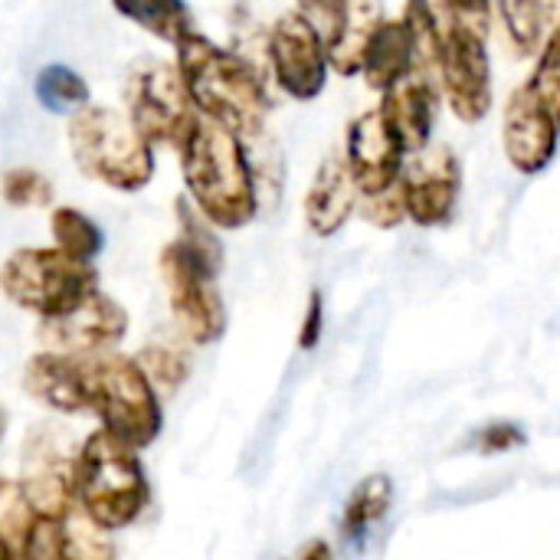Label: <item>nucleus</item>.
<instances>
[{
    "instance_id": "nucleus-13",
    "label": "nucleus",
    "mask_w": 560,
    "mask_h": 560,
    "mask_svg": "<svg viewBox=\"0 0 560 560\" xmlns=\"http://www.w3.org/2000/svg\"><path fill=\"white\" fill-rule=\"evenodd\" d=\"M404 154H407V148L381 108H371L351 121L345 161H348L361 194H381V190L397 187L404 177V167H407Z\"/></svg>"
},
{
    "instance_id": "nucleus-5",
    "label": "nucleus",
    "mask_w": 560,
    "mask_h": 560,
    "mask_svg": "<svg viewBox=\"0 0 560 560\" xmlns=\"http://www.w3.org/2000/svg\"><path fill=\"white\" fill-rule=\"evenodd\" d=\"M7 295L36 315L59 318L98 292L92 262L72 259L62 249H16L3 266Z\"/></svg>"
},
{
    "instance_id": "nucleus-20",
    "label": "nucleus",
    "mask_w": 560,
    "mask_h": 560,
    "mask_svg": "<svg viewBox=\"0 0 560 560\" xmlns=\"http://www.w3.org/2000/svg\"><path fill=\"white\" fill-rule=\"evenodd\" d=\"M112 7L154 39L171 46L194 33V20L184 0H112Z\"/></svg>"
},
{
    "instance_id": "nucleus-30",
    "label": "nucleus",
    "mask_w": 560,
    "mask_h": 560,
    "mask_svg": "<svg viewBox=\"0 0 560 560\" xmlns=\"http://www.w3.org/2000/svg\"><path fill=\"white\" fill-rule=\"evenodd\" d=\"M299 13H305L318 26L325 43L331 46L341 36L345 23H348L351 0H299Z\"/></svg>"
},
{
    "instance_id": "nucleus-10",
    "label": "nucleus",
    "mask_w": 560,
    "mask_h": 560,
    "mask_svg": "<svg viewBox=\"0 0 560 560\" xmlns=\"http://www.w3.org/2000/svg\"><path fill=\"white\" fill-rule=\"evenodd\" d=\"M440 85L450 112L459 121L476 125L492 112V66H489L486 39L479 33L446 23Z\"/></svg>"
},
{
    "instance_id": "nucleus-3",
    "label": "nucleus",
    "mask_w": 560,
    "mask_h": 560,
    "mask_svg": "<svg viewBox=\"0 0 560 560\" xmlns=\"http://www.w3.org/2000/svg\"><path fill=\"white\" fill-rule=\"evenodd\" d=\"M69 148L75 167L112 190L131 194L154 177V144L115 108L89 102L69 115Z\"/></svg>"
},
{
    "instance_id": "nucleus-7",
    "label": "nucleus",
    "mask_w": 560,
    "mask_h": 560,
    "mask_svg": "<svg viewBox=\"0 0 560 560\" xmlns=\"http://www.w3.org/2000/svg\"><path fill=\"white\" fill-rule=\"evenodd\" d=\"M125 102H128V118L151 144L180 148L200 118V108L194 105L177 62L135 66L128 72Z\"/></svg>"
},
{
    "instance_id": "nucleus-34",
    "label": "nucleus",
    "mask_w": 560,
    "mask_h": 560,
    "mask_svg": "<svg viewBox=\"0 0 560 560\" xmlns=\"http://www.w3.org/2000/svg\"><path fill=\"white\" fill-rule=\"evenodd\" d=\"M302 560H335V558H331V551H328L325 545H312V548L305 551V558Z\"/></svg>"
},
{
    "instance_id": "nucleus-23",
    "label": "nucleus",
    "mask_w": 560,
    "mask_h": 560,
    "mask_svg": "<svg viewBox=\"0 0 560 560\" xmlns=\"http://www.w3.org/2000/svg\"><path fill=\"white\" fill-rule=\"evenodd\" d=\"M404 20L410 23L413 43H417V72L440 75V59H443V39H446V23L436 16L430 0H407Z\"/></svg>"
},
{
    "instance_id": "nucleus-18",
    "label": "nucleus",
    "mask_w": 560,
    "mask_h": 560,
    "mask_svg": "<svg viewBox=\"0 0 560 560\" xmlns=\"http://www.w3.org/2000/svg\"><path fill=\"white\" fill-rule=\"evenodd\" d=\"M26 387L52 404L56 410H82L89 407V387H85V361L75 354H36L26 364Z\"/></svg>"
},
{
    "instance_id": "nucleus-31",
    "label": "nucleus",
    "mask_w": 560,
    "mask_h": 560,
    "mask_svg": "<svg viewBox=\"0 0 560 560\" xmlns=\"http://www.w3.org/2000/svg\"><path fill=\"white\" fill-rule=\"evenodd\" d=\"M138 364L144 368V374L151 377L154 387H167V390L177 387L184 381V374H187L184 358L177 351H171V348H148Z\"/></svg>"
},
{
    "instance_id": "nucleus-21",
    "label": "nucleus",
    "mask_w": 560,
    "mask_h": 560,
    "mask_svg": "<svg viewBox=\"0 0 560 560\" xmlns=\"http://www.w3.org/2000/svg\"><path fill=\"white\" fill-rule=\"evenodd\" d=\"M49 233L56 240V249H62L66 256L82 259V262H92L105 246L98 223L75 207H56L49 213Z\"/></svg>"
},
{
    "instance_id": "nucleus-12",
    "label": "nucleus",
    "mask_w": 560,
    "mask_h": 560,
    "mask_svg": "<svg viewBox=\"0 0 560 560\" xmlns=\"http://www.w3.org/2000/svg\"><path fill=\"white\" fill-rule=\"evenodd\" d=\"M407 217L417 226H443L453 220L459 187H463V167L453 148L436 144L410 158L400 177Z\"/></svg>"
},
{
    "instance_id": "nucleus-26",
    "label": "nucleus",
    "mask_w": 560,
    "mask_h": 560,
    "mask_svg": "<svg viewBox=\"0 0 560 560\" xmlns=\"http://www.w3.org/2000/svg\"><path fill=\"white\" fill-rule=\"evenodd\" d=\"M3 200L10 207H52V184L33 167H13L3 177Z\"/></svg>"
},
{
    "instance_id": "nucleus-8",
    "label": "nucleus",
    "mask_w": 560,
    "mask_h": 560,
    "mask_svg": "<svg viewBox=\"0 0 560 560\" xmlns=\"http://www.w3.org/2000/svg\"><path fill=\"white\" fill-rule=\"evenodd\" d=\"M161 276H164L167 299H171L180 331L197 345L217 341L226 325L223 302L213 285L217 269L210 262H203L190 246L174 240L161 253Z\"/></svg>"
},
{
    "instance_id": "nucleus-11",
    "label": "nucleus",
    "mask_w": 560,
    "mask_h": 560,
    "mask_svg": "<svg viewBox=\"0 0 560 560\" xmlns=\"http://www.w3.org/2000/svg\"><path fill=\"white\" fill-rule=\"evenodd\" d=\"M560 121L555 112L541 102V95L532 89V82L518 85L502 115V144L505 158L522 174H541L558 151Z\"/></svg>"
},
{
    "instance_id": "nucleus-32",
    "label": "nucleus",
    "mask_w": 560,
    "mask_h": 560,
    "mask_svg": "<svg viewBox=\"0 0 560 560\" xmlns=\"http://www.w3.org/2000/svg\"><path fill=\"white\" fill-rule=\"evenodd\" d=\"M446 10V23L466 26L472 33H479L482 39H489L492 33V0H443Z\"/></svg>"
},
{
    "instance_id": "nucleus-19",
    "label": "nucleus",
    "mask_w": 560,
    "mask_h": 560,
    "mask_svg": "<svg viewBox=\"0 0 560 560\" xmlns=\"http://www.w3.org/2000/svg\"><path fill=\"white\" fill-rule=\"evenodd\" d=\"M381 20H384L381 0H351L348 23H345L341 36L328 46V62H331L335 72L358 75L364 69L368 43H371L374 30L381 26Z\"/></svg>"
},
{
    "instance_id": "nucleus-22",
    "label": "nucleus",
    "mask_w": 560,
    "mask_h": 560,
    "mask_svg": "<svg viewBox=\"0 0 560 560\" xmlns=\"http://www.w3.org/2000/svg\"><path fill=\"white\" fill-rule=\"evenodd\" d=\"M33 89H36L39 105H43L46 112H56V115H75V112H82V108L89 105V98H92L85 79H82L75 69L59 66V62L39 69Z\"/></svg>"
},
{
    "instance_id": "nucleus-1",
    "label": "nucleus",
    "mask_w": 560,
    "mask_h": 560,
    "mask_svg": "<svg viewBox=\"0 0 560 560\" xmlns=\"http://www.w3.org/2000/svg\"><path fill=\"white\" fill-rule=\"evenodd\" d=\"M177 154L187 194L213 226L243 230L246 223H253L259 210L256 180L246 144L236 131L200 115Z\"/></svg>"
},
{
    "instance_id": "nucleus-27",
    "label": "nucleus",
    "mask_w": 560,
    "mask_h": 560,
    "mask_svg": "<svg viewBox=\"0 0 560 560\" xmlns=\"http://www.w3.org/2000/svg\"><path fill=\"white\" fill-rule=\"evenodd\" d=\"M532 89L541 95V102L555 112V118L560 121V23L551 30L545 49H541V59L532 72Z\"/></svg>"
},
{
    "instance_id": "nucleus-16",
    "label": "nucleus",
    "mask_w": 560,
    "mask_h": 560,
    "mask_svg": "<svg viewBox=\"0 0 560 560\" xmlns=\"http://www.w3.org/2000/svg\"><path fill=\"white\" fill-rule=\"evenodd\" d=\"M361 203V190L345 158H328L312 177L305 194V223L315 236H335Z\"/></svg>"
},
{
    "instance_id": "nucleus-9",
    "label": "nucleus",
    "mask_w": 560,
    "mask_h": 560,
    "mask_svg": "<svg viewBox=\"0 0 560 560\" xmlns=\"http://www.w3.org/2000/svg\"><path fill=\"white\" fill-rule=\"evenodd\" d=\"M266 49H269L272 75L285 95H292L299 102H312L322 95L325 75L331 66L328 43L305 13H299V10L282 13L269 30Z\"/></svg>"
},
{
    "instance_id": "nucleus-24",
    "label": "nucleus",
    "mask_w": 560,
    "mask_h": 560,
    "mask_svg": "<svg viewBox=\"0 0 560 560\" xmlns=\"http://www.w3.org/2000/svg\"><path fill=\"white\" fill-rule=\"evenodd\" d=\"M502 26L518 52H535L545 39L548 7L545 0H499Z\"/></svg>"
},
{
    "instance_id": "nucleus-28",
    "label": "nucleus",
    "mask_w": 560,
    "mask_h": 560,
    "mask_svg": "<svg viewBox=\"0 0 560 560\" xmlns=\"http://www.w3.org/2000/svg\"><path fill=\"white\" fill-rule=\"evenodd\" d=\"M358 213L374 223L377 230H394L400 226L407 217V200H404V187H390V190H381V194H361V203H358Z\"/></svg>"
},
{
    "instance_id": "nucleus-33",
    "label": "nucleus",
    "mask_w": 560,
    "mask_h": 560,
    "mask_svg": "<svg viewBox=\"0 0 560 560\" xmlns=\"http://www.w3.org/2000/svg\"><path fill=\"white\" fill-rule=\"evenodd\" d=\"M318 335H322V295L312 292L308 312H305V325H302V348H315Z\"/></svg>"
},
{
    "instance_id": "nucleus-15",
    "label": "nucleus",
    "mask_w": 560,
    "mask_h": 560,
    "mask_svg": "<svg viewBox=\"0 0 560 560\" xmlns=\"http://www.w3.org/2000/svg\"><path fill=\"white\" fill-rule=\"evenodd\" d=\"M436 105H440V95H436L433 75L427 72H410L404 82L384 92L381 112L387 115L390 128L400 135L407 154H420L430 148Z\"/></svg>"
},
{
    "instance_id": "nucleus-6",
    "label": "nucleus",
    "mask_w": 560,
    "mask_h": 560,
    "mask_svg": "<svg viewBox=\"0 0 560 560\" xmlns=\"http://www.w3.org/2000/svg\"><path fill=\"white\" fill-rule=\"evenodd\" d=\"M85 387H89V407L98 410L105 420V430L121 436L131 446H144L158 427V394L151 377L138 361L102 354L95 361H85Z\"/></svg>"
},
{
    "instance_id": "nucleus-2",
    "label": "nucleus",
    "mask_w": 560,
    "mask_h": 560,
    "mask_svg": "<svg viewBox=\"0 0 560 560\" xmlns=\"http://www.w3.org/2000/svg\"><path fill=\"white\" fill-rule=\"evenodd\" d=\"M180 79L200 115L226 125L240 138H256L266 125L269 95L262 75L240 52H230L203 33L184 36L177 46Z\"/></svg>"
},
{
    "instance_id": "nucleus-14",
    "label": "nucleus",
    "mask_w": 560,
    "mask_h": 560,
    "mask_svg": "<svg viewBox=\"0 0 560 560\" xmlns=\"http://www.w3.org/2000/svg\"><path fill=\"white\" fill-rule=\"evenodd\" d=\"M125 328H128V318H125L121 305H115L108 295L95 292L69 315L46 318L43 338L59 354H95V351L118 345Z\"/></svg>"
},
{
    "instance_id": "nucleus-25",
    "label": "nucleus",
    "mask_w": 560,
    "mask_h": 560,
    "mask_svg": "<svg viewBox=\"0 0 560 560\" xmlns=\"http://www.w3.org/2000/svg\"><path fill=\"white\" fill-rule=\"evenodd\" d=\"M62 560H112V545L102 535V525L82 509L62 515Z\"/></svg>"
},
{
    "instance_id": "nucleus-17",
    "label": "nucleus",
    "mask_w": 560,
    "mask_h": 560,
    "mask_svg": "<svg viewBox=\"0 0 560 560\" xmlns=\"http://www.w3.org/2000/svg\"><path fill=\"white\" fill-rule=\"evenodd\" d=\"M410 72H417V43H413L410 23L404 16L381 20V26L374 30L371 43H368V56H364V69H361L364 82L384 95L387 89L404 82Z\"/></svg>"
},
{
    "instance_id": "nucleus-29",
    "label": "nucleus",
    "mask_w": 560,
    "mask_h": 560,
    "mask_svg": "<svg viewBox=\"0 0 560 560\" xmlns=\"http://www.w3.org/2000/svg\"><path fill=\"white\" fill-rule=\"evenodd\" d=\"M387 505H390V486H387V479H368L361 489H358V495L351 499V509H348V528L351 532H361L364 525H371V522H377L384 512H387Z\"/></svg>"
},
{
    "instance_id": "nucleus-4",
    "label": "nucleus",
    "mask_w": 560,
    "mask_h": 560,
    "mask_svg": "<svg viewBox=\"0 0 560 560\" xmlns=\"http://www.w3.org/2000/svg\"><path fill=\"white\" fill-rule=\"evenodd\" d=\"M75 495L102 528L128 525L144 505V479L131 443L112 430L95 433L75 463Z\"/></svg>"
}]
</instances>
